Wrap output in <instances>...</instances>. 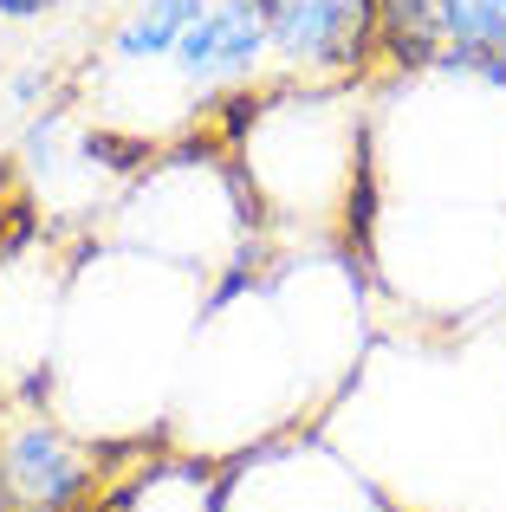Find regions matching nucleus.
<instances>
[{"instance_id":"obj_1","label":"nucleus","mask_w":506,"mask_h":512,"mask_svg":"<svg viewBox=\"0 0 506 512\" xmlns=\"http://www.w3.org/2000/svg\"><path fill=\"white\" fill-rule=\"evenodd\" d=\"M266 52L286 85H351L377 72V0H266Z\"/></svg>"},{"instance_id":"obj_2","label":"nucleus","mask_w":506,"mask_h":512,"mask_svg":"<svg viewBox=\"0 0 506 512\" xmlns=\"http://www.w3.org/2000/svg\"><path fill=\"white\" fill-rule=\"evenodd\" d=\"M273 52H266V0H208L202 20L176 39L163 65H143V72L169 78L189 104V117H208L228 91H247L266 78Z\"/></svg>"},{"instance_id":"obj_3","label":"nucleus","mask_w":506,"mask_h":512,"mask_svg":"<svg viewBox=\"0 0 506 512\" xmlns=\"http://www.w3.org/2000/svg\"><path fill=\"white\" fill-rule=\"evenodd\" d=\"M215 512H383V500L318 441H279L221 480Z\"/></svg>"},{"instance_id":"obj_4","label":"nucleus","mask_w":506,"mask_h":512,"mask_svg":"<svg viewBox=\"0 0 506 512\" xmlns=\"http://www.w3.org/2000/svg\"><path fill=\"white\" fill-rule=\"evenodd\" d=\"M0 480L13 493V512H91L104 493L98 454L65 435L46 409L0 428Z\"/></svg>"},{"instance_id":"obj_5","label":"nucleus","mask_w":506,"mask_h":512,"mask_svg":"<svg viewBox=\"0 0 506 512\" xmlns=\"http://www.w3.org/2000/svg\"><path fill=\"white\" fill-rule=\"evenodd\" d=\"M208 0H130L124 20L111 26V46H104V72H143V65H163L176 52V39L202 20Z\"/></svg>"},{"instance_id":"obj_6","label":"nucleus","mask_w":506,"mask_h":512,"mask_svg":"<svg viewBox=\"0 0 506 512\" xmlns=\"http://www.w3.org/2000/svg\"><path fill=\"white\" fill-rule=\"evenodd\" d=\"M442 59V20L435 0H377V65L390 72H435Z\"/></svg>"},{"instance_id":"obj_7","label":"nucleus","mask_w":506,"mask_h":512,"mask_svg":"<svg viewBox=\"0 0 506 512\" xmlns=\"http://www.w3.org/2000/svg\"><path fill=\"white\" fill-rule=\"evenodd\" d=\"M442 52H494L506 59V0H435Z\"/></svg>"},{"instance_id":"obj_8","label":"nucleus","mask_w":506,"mask_h":512,"mask_svg":"<svg viewBox=\"0 0 506 512\" xmlns=\"http://www.w3.org/2000/svg\"><path fill=\"white\" fill-rule=\"evenodd\" d=\"M65 0H0V26H39V20H52Z\"/></svg>"},{"instance_id":"obj_9","label":"nucleus","mask_w":506,"mask_h":512,"mask_svg":"<svg viewBox=\"0 0 506 512\" xmlns=\"http://www.w3.org/2000/svg\"><path fill=\"white\" fill-rule=\"evenodd\" d=\"M91 512H98V506H91Z\"/></svg>"}]
</instances>
